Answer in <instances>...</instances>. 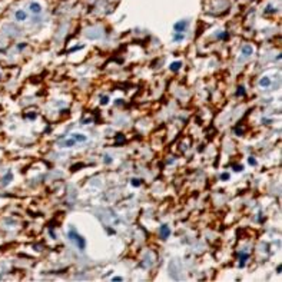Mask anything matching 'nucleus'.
Listing matches in <instances>:
<instances>
[{
  "mask_svg": "<svg viewBox=\"0 0 282 282\" xmlns=\"http://www.w3.org/2000/svg\"><path fill=\"white\" fill-rule=\"evenodd\" d=\"M69 236H70L72 241H76V242H78L79 248H80V249H85V245H86L85 239H83L82 236H79V235L76 234V231H74V229H70V231H69Z\"/></svg>",
  "mask_w": 282,
  "mask_h": 282,
  "instance_id": "1",
  "label": "nucleus"
},
{
  "mask_svg": "<svg viewBox=\"0 0 282 282\" xmlns=\"http://www.w3.org/2000/svg\"><path fill=\"white\" fill-rule=\"evenodd\" d=\"M186 26H188V22H186V20H182V22H178V23H175L173 29L176 30V32H178V33H182V32H185Z\"/></svg>",
  "mask_w": 282,
  "mask_h": 282,
  "instance_id": "2",
  "label": "nucleus"
},
{
  "mask_svg": "<svg viewBox=\"0 0 282 282\" xmlns=\"http://www.w3.org/2000/svg\"><path fill=\"white\" fill-rule=\"evenodd\" d=\"M29 9H30V11H32V13H34V15H37V13H40V11H42L40 4H39V3H36V2H33V3H30Z\"/></svg>",
  "mask_w": 282,
  "mask_h": 282,
  "instance_id": "3",
  "label": "nucleus"
},
{
  "mask_svg": "<svg viewBox=\"0 0 282 282\" xmlns=\"http://www.w3.org/2000/svg\"><path fill=\"white\" fill-rule=\"evenodd\" d=\"M169 235H171V229H169V226H168V225H162V226H160V236L165 239V238H168Z\"/></svg>",
  "mask_w": 282,
  "mask_h": 282,
  "instance_id": "4",
  "label": "nucleus"
},
{
  "mask_svg": "<svg viewBox=\"0 0 282 282\" xmlns=\"http://www.w3.org/2000/svg\"><path fill=\"white\" fill-rule=\"evenodd\" d=\"M242 53H244L245 56H251V55L253 53V47H252L251 45L244 46V47H242Z\"/></svg>",
  "mask_w": 282,
  "mask_h": 282,
  "instance_id": "5",
  "label": "nucleus"
},
{
  "mask_svg": "<svg viewBox=\"0 0 282 282\" xmlns=\"http://www.w3.org/2000/svg\"><path fill=\"white\" fill-rule=\"evenodd\" d=\"M269 85H271V79L269 78H262L259 80V86H262V87H268Z\"/></svg>",
  "mask_w": 282,
  "mask_h": 282,
  "instance_id": "6",
  "label": "nucleus"
},
{
  "mask_svg": "<svg viewBox=\"0 0 282 282\" xmlns=\"http://www.w3.org/2000/svg\"><path fill=\"white\" fill-rule=\"evenodd\" d=\"M72 137H73L76 142H85L86 141V136H85V135H80V133H73V135H72Z\"/></svg>",
  "mask_w": 282,
  "mask_h": 282,
  "instance_id": "7",
  "label": "nucleus"
},
{
  "mask_svg": "<svg viewBox=\"0 0 282 282\" xmlns=\"http://www.w3.org/2000/svg\"><path fill=\"white\" fill-rule=\"evenodd\" d=\"M16 19L22 22V20H25V19H26V13H25L23 10H17V11H16Z\"/></svg>",
  "mask_w": 282,
  "mask_h": 282,
  "instance_id": "8",
  "label": "nucleus"
},
{
  "mask_svg": "<svg viewBox=\"0 0 282 282\" xmlns=\"http://www.w3.org/2000/svg\"><path fill=\"white\" fill-rule=\"evenodd\" d=\"M239 258H241V264H239V266H244V265H245V261L248 259V253L241 252L239 253Z\"/></svg>",
  "mask_w": 282,
  "mask_h": 282,
  "instance_id": "9",
  "label": "nucleus"
},
{
  "mask_svg": "<svg viewBox=\"0 0 282 282\" xmlns=\"http://www.w3.org/2000/svg\"><path fill=\"white\" fill-rule=\"evenodd\" d=\"M181 66H182V63H181V62H173V63L171 65V70L172 72H176V70H179V69H181Z\"/></svg>",
  "mask_w": 282,
  "mask_h": 282,
  "instance_id": "10",
  "label": "nucleus"
},
{
  "mask_svg": "<svg viewBox=\"0 0 282 282\" xmlns=\"http://www.w3.org/2000/svg\"><path fill=\"white\" fill-rule=\"evenodd\" d=\"M73 145H76V141H74L73 137L72 139H69V141H66L63 143V148H70V146H73Z\"/></svg>",
  "mask_w": 282,
  "mask_h": 282,
  "instance_id": "11",
  "label": "nucleus"
},
{
  "mask_svg": "<svg viewBox=\"0 0 282 282\" xmlns=\"http://www.w3.org/2000/svg\"><path fill=\"white\" fill-rule=\"evenodd\" d=\"M183 37H185V36H183L182 33H176V34H175V36H173V40H176V42H181V40H183Z\"/></svg>",
  "mask_w": 282,
  "mask_h": 282,
  "instance_id": "12",
  "label": "nucleus"
},
{
  "mask_svg": "<svg viewBox=\"0 0 282 282\" xmlns=\"http://www.w3.org/2000/svg\"><path fill=\"white\" fill-rule=\"evenodd\" d=\"M244 95H245V89L242 86H239L238 87V92H236V96H244Z\"/></svg>",
  "mask_w": 282,
  "mask_h": 282,
  "instance_id": "13",
  "label": "nucleus"
},
{
  "mask_svg": "<svg viewBox=\"0 0 282 282\" xmlns=\"http://www.w3.org/2000/svg\"><path fill=\"white\" fill-rule=\"evenodd\" d=\"M132 185H133V186H139V185H141V179L133 178V179H132Z\"/></svg>",
  "mask_w": 282,
  "mask_h": 282,
  "instance_id": "14",
  "label": "nucleus"
},
{
  "mask_svg": "<svg viewBox=\"0 0 282 282\" xmlns=\"http://www.w3.org/2000/svg\"><path fill=\"white\" fill-rule=\"evenodd\" d=\"M108 102H109V97L108 96H103V97H102V100H100V103H102V105H106Z\"/></svg>",
  "mask_w": 282,
  "mask_h": 282,
  "instance_id": "15",
  "label": "nucleus"
},
{
  "mask_svg": "<svg viewBox=\"0 0 282 282\" xmlns=\"http://www.w3.org/2000/svg\"><path fill=\"white\" fill-rule=\"evenodd\" d=\"M116 141H118V142H125V136H123V135H118V136H116Z\"/></svg>",
  "mask_w": 282,
  "mask_h": 282,
  "instance_id": "16",
  "label": "nucleus"
},
{
  "mask_svg": "<svg viewBox=\"0 0 282 282\" xmlns=\"http://www.w3.org/2000/svg\"><path fill=\"white\" fill-rule=\"evenodd\" d=\"M221 179H222V181H223V179H225V181L229 179V173H222V175H221Z\"/></svg>",
  "mask_w": 282,
  "mask_h": 282,
  "instance_id": "17",
  "label": "nucleus"
},
{
  "mask_svg": "<svg viewBox=\"0 0 282 282\" xmlns=\"http://www.w3.org/2000/svg\"><path fill=\"white\" fill-rule=\"evenodd\" d=\"M234 171H236V172H241V171H242V166H241V165H236V166H235V165H234Z\"/></svg>",
  "mask_w": 282,
  "mask_h": 282,
  "instance_id": "18",
  "label": "nucleus"
},
{
  "mask_svg": "<svg viewBox=\"0 0 282 282\" xmlns=\"http://www.w3.org/2000/svg\"><path fill=\"white\" fill-rule=\"evenodd\" d=\"M248 162H249V165H255V163H256V160L253 159V158H249Z\"/></svg>",
  "mask_w": 282,
  "mask_h": 282,
  "instance_id": "19",
  "label": "nucleus"
},
{
  "mask_svg": "<svg viewBox=\"0 0 282 282\" xmlns=\"http://www.w3.org/2000/svg\"><path fill=\"white\" fill-rule=\"evenodd\" d=\"M9 179H11V173H7V178H4V183H9Z\"/></svg>",
  "mask_w": 282,
  "mask_h": 282,
  "instance_id": "20",
  "label": "nucleus"
},
{
  "mask_svg": "<svg viewBox=\"0 0 282 282\" xmlns=\"http://www.w3.org/2000/svg\"><path fill=\"white\" fill-rule=\"evenodd\" d=\"M105 162H106V163H110V162H112L110 156H106V159H105Z\"/></svg>",
  "mask_w": 282,
  "mask_h": 282,
  "instance_id": "21",
  "label": "nucleus"
},
{
  "mask_svg": "<svg viewBox=\"0 0 282 282\" xmlns=\"http://www.w3.org/2000/svg\"><path fill=\"white\" fill-rule=\"evenodd\" d=\"M219 37H221V39H223V37L226 39V37H228V34H226V33H221V34H219Z\"/></svg>",
  "mask_w": 282,
  "mask_h": 282,
  "instance_id": "22",
  "label": "nucleus"
},
{
  "mask_svg": "<svg viewBox=\"0 0 282 282\" xmlns=\"http://www.w3.org/2000/svg\"><path fill=\"white\" fill-rule=\"evenodd\" d=\"M113 281H122V276H115V278H113Z\"/></svg>",
  "mask_w": 282,
  "mask_h": 282,
  "instance_id": "23",
  "label": "nucleus"
}]
</instances>
